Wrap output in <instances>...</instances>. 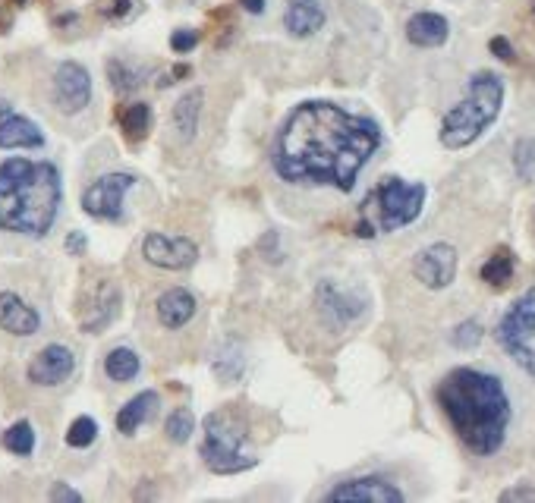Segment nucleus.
Instances as JSON below:
<instances>
[{"mask_svg":"<svg viewBox=\"0 0 535 503\" xmlns=\"http://www.w3.org/2000/svg\"><path fill=\"white\" fill-rule=\"evenodd\" d=\"M202 104H205V92L202 89H189L177 104H174V114H170V123L180 133L183 142H189L196 136L199 129V117H202Z\"/></svg>","mask_w":535,"mask_h":503,"instance_id":"nucleus-22","label":"nucleus"},{"mask_svg":"<svg viewBox=\"0 0 535 503\" xmlns=\"http://www.w3.org/2000/svg\"><path fill=\"white\" fill-rule=\"evenodd\" d=\"M10 26H13V13L7 7H0V32H10Z\"/></svg>","mask_w":535,"mask_h":503,"instance_id":"nucleus-40","label":"nucleus"},{"mask_svg":"<svg viewBox=\"0 0 535 503\" xmlns=\"http://www.w3.org/2000/svg\"><path fill=\"white\" fill-rule=\"evenodd\" d=\"M4 447H7L13 456H29V453L35 450V428H32V422L19 419L16 425H10V428L4 431Z\"/></svg>","mask_w":535,"mask_h":503,"instance_id":"nucleus-26","label":"nucleus"},{"mask_svg":"<svg viewBox=\"0 0 535 503\" xmlns=\"http://www.w3.org/2000/svg\"><path fill=\"white\" fill-rule=\"evenodd\" d=\"M501 107H504V79L491 70L473 73L466 98L454 104L441 120V145L451 151L469 148L498 120Z\"/></svg>","mask_w":535,"mask_h":503,"instance_id":"nucleus-4","label":"nucleus"},{"mask_svg":"<svg viewBox=\"0 0 535 503\" xmlns=\"http://www.w3.org/2000/svg\"><path fill=\"white\" fill-rule=\"evenodd\" d=\"M328 503H403V491L394 488L388 478L366 475V478H353V481H340L334 491L325 497Z\"/></svg>","mask_w":535,"mask_h":503,"instance_id":"nucleus-15","label":"nucleus"},{"mask_svg":"<svg viewBox=\"0 0 535 503\" xmlns=\"http://www.w3.org/2000/svg\"><path fill=\"white\" fill-rule=\"evenodd\" d=\"M325 7H321V0H287V10H284V26L290 35L296 38H309L315 32L325 29Z\"/></svg>","mask_w":535,"mask_h":503,"instance_id":"nucleus-17","label":"nucleus"},{"mask_svg":"<svg viewBox=\"0 0 535 503\" xmlns=\"http://www.w3.org/2000/svg\"><path fill=\"white\" fill-rule=\"evenodd\" d=\"M142 255L148 265H155L161 271H186L199 261V246L186 236L148 233L142 239Z\"/></svg>","mask_w":535,"mask_h":503,"instance_id":"nucleus-11","label":"nucleus"},{"mask_svg":"<svg viewBox=\"0 0 535 503\" xmlns=\"http://www.w3.org/2000/svg\"><path fill=\"white\" fill-rule=\"evenodd\" d=\"M498 500H501V503H523V500H532V503H535V488L523 481V485H513V488L501 491Z\"/></svg>","mask_w":535,"mask_h":503,"instance_id":"nucleus-35","label":"nucleus"},{"mask_svg":"<svg viewBox=\"0 0 535 503\" xmlns=\"http://www.w3.org/2000/svg\"><path fill=\"white\" fill-rule=\"evenodd\" d=\"M196 45H199L196 29H177L174 35H170V48H174V54H189Z\"/></svg>","mask_w":535,"mask_h":503,"instance_id":"nucleus-34","label":"nucleus"},{"mask_svg":"<svg viewBox=\"0 0 535 503\" xmlns=\"http://www.w3.org/2000/svg\"><path fill=\"white\" fill-rule=\"evenodd\" d=\"M54 503H79L82 500V494L79 491H73L70 485H63V481H57V485L51 488V494H48Z\"/></svg>","mask_w":535,"mask_h":503,"instance_id":"nucleus-37","label":"nucleus"},{"mask_svg":"<svg viewBox=\"0 0 535 503\" xmlns=\"http://www.w3.org/2000/svg\"><path fill=\"white\" fill-rule=\"evenodd\" d=\"M45 145V136H41V129L29 120V117H19V114H4L0 117V148H41Z\"/></svg>","mask_w":535,"mask_h":503,"instance_id":"nucleus-20","label":"nucleus"},{"mask_svg":"<svg viewBox=\"0 0 535 503\" xmlns=\"http://www.w3.org/2000/svg\"><path fill=\"white\" fill-rule=\"evenodd\" d=\"M95 437H98V422L89 419V415H79V419H73V425L67 428V444H70L73 450L92 447Z\"/></svg>","mask_w":535,"mask_h":503,"instance_id":"nucleus-29","label":"nucleus"},{"mask_svg":"<svg viewBox=\"0 0 535 503\" xmlns=\"http://www.w3.org/2000/svg\"><path fill=\"white\" fill-rule=\"evenodd\" d=\"M243 368H246V356L240 353V349H237V353H230V349L224 346L218 353V359H214V375L224 378V381H240Z\"/></svg>","mask_w":535,"mask_h":503,"instance_id":"nucleus-31","label":"nucleus"},{"mask_svg":"<svg viewBox=\"0 0 535 503\" xmlns=\"http://www.w3.org/2000/svg\"><path fill=\"white\" fill-rule=\"evenodd\" d=\"M192 431H196V415H192L189 409H174L167 415L164 434H167L170 444H186L192 437Z\"/></svg>","mask_w":535,"mask_h":503,"instance_id":"nucleus-28","label":"nucleus"},{"mask_svg":"<svg viewBox=\"0 0 535 503\" xmlns=\"http://www.w3.org/2000/svg\"><path fill=\"white\" fill-rule=\"evenodd\" d=\"M378 145L381 129L372 117L350 114L334 101H306L287 117L271 161L287 183L350 192Z\"/></svg>","mask_w":535,"mask_h":503,"instance_id":"nucleus-1","label":"nucleus"},{"mask_svg":"<svg viewBox=\"0 0 535 503\" xmlns=\"http://www.w3.org/2000/svg\"><path fill=\"white\" fill-rule=\"evenodd\" d=\"M513 271H517V255H513L507 246H498L495 252L488 255V261L482 265V280L488 283L491 290H504L507 283L513 280Z\"/></svg>","mask_w":535,"mask_h":503,"instance_id":"nucleus-23","label":"nucleus"},{"mask_svg":"<svg viewBox=\"0 0 535 503\" xmlns=\"http://www.w3.org/2000/svg\"><path fill=\"white\" fill-rule=\"evenodd\" d=\"M435 400L469 453L495 456L504 447L513 406L498 375L469 365L454 368L438 381Z\"/></svg>","mask_w":535,"mask_h":503,"instance_id":"nucleus-2","label":"nucleus"},{"mask_svg":"<svg viewBox=\"0 0 535 503\" xmlns=\"http://www.w3.org/2000/svg\"><path fill=\"white\" fill-rule=\"evenodd\" d=\"M139 356L133 353L130 346H117V349H111L107 353V359H104V375L111 378V381H117V384H126V381H133L136 375H139Z\"/></svg>","mask_w":535,"mask_h":503,"instance_id":"nucleus-25","label":"nucleus"},{"mask_svg":"<svg viewBox=\"0 0 535 503\" xmlns=\"http://www.w3.org/2000/svg\"><path fill=\"white\" fill-rule=\"evenodd\" d=\"M0 327L13 337H32L41 327V315L16 293H0Z\"/></svg>","mask_w":535,"mask_h":503,"instance_id":"nucleus-16","label":"nucleus"},{"mask_svg":"<svg viewBox=\"0 0 535 503\" xmlns=\"http://www.w3.org/2000/svg\"><path fill=\"white\" fill-rule=\"evenodd\" d=\"M136 186L133 173H104L89 189L82 192V211L95 221L120 224L123 221V199Z\"/></svg>","mask_w":535,"mask_h":503,"instance_id":"nucleus-10","label":"nucleus"},{"mask_svg":"<svg viewBox=\"0 0 535 503\" xmlns=\"http://www.w3.org/2000/svg\"><path fill=\"white\" fill-rule=\"evenodd\" d=\"M155 412H158V393L155 390H142L117 412V431L123 437H133L139 431V425L152 419Z\"/></svg>","mask_w":535,"mask_h":503,"instance_id":"nucleus-21","label":"nucleus"},{"mask_svg":"<svg viewBox=\"0 0 535 503\" xmlns=\"http://www.w3.org/2000/svg\"><path fill=\"white\" fill-rule=\"evenodd\" d=\"M488 51L495 54L498 60H504V63H513V60H517V51H513V45H510V41H507L504 35H495V38H491V41H488Z\"/></svg>","mask_w":535,"mask_h":503,"instance_id":"nucleus-36","label":"nucleus"},{"mask_svg":"<svg viewBox=\"0 0 535 503\" xmlns=\"http://www.w3.org/2000/svg\"><path fill=\"white\" fill-rule=\"evenodd\" d=\"M107 79H111L117 95H133L145 76L139 70H133V67H126L123 60H111V63H107Z\"/></svg>","mask_w":535,"mask_h":503,"instance_id":"nucleus-27","label":"nucleus"},{"mask_svg":"<svg viewBox=\"0 0 535 503\" xmlns=\"http://www.w3.org/2000/svg\"><path fill=\"white\" fill-rule=\"evenodd\" d=\"M240 7L249 10L252 16H259V13H265V0H240Z\"/></svg>","mask_w":535,"mask_h":503,"instance_id":"nucleus-39","label":"nucleus"},{"mask_svg":"<svg viewBox=\"0 0 535 503\" xmlns=\"http://www.w3.org/2000/svg\"><path fill=\"white\" fill-rule=\"evenodd\" d=\"M447 35H451V23L441 16V13H416L410 16V23H406V38H410V45L416 48H441Z\"/></svg>","mask_w":535,"mask_h":503,"instance_id":"nucleus-19","label":"nucleus"},{"mask_svg":"<svg viewBox=\"0 0 535 503\" xmlns=\"http://www.w3.org/2000/svg\"><path fill=\"white\" fill-rule=\"evenodd\" d=\"M120 305H123V293L114 280L101 277V280L85 283L79 293V305H76L82 334H101L104 327H111L120 315Z\"/></svg>","mask_w":535,"mask_h":503,"instance_id":"nucleus-9","label":"nucleus"},{"mask_svg":"<svg viewBox=\"0 0 535 503\" xmlns=\"http://www.w3.org/2000/svg\"><path fill=\"white\" fill-rule=\"evenodd\" d=\"M513 170L526 183L535 180V139H520L513 145Z\"/></svg>","mask_w":535,"mask_h":503,"instance_id":"nucleus-30","label":"nucleus"},{"mask_svg":"<svg viewBox=\"0 0 535 503\" xmlns=\"http://www.w3.org/2000/svg\"><path fill=\"white\" fill-rule=\"evenodd\" d=\"M413 274L428 290H447L457 280V249L451 243L425 246L413 261Z\"/></svg>","mask_w":535,"mask_h":503,"instance_id":"nucleus-13","label":"nucleus"},{"mask_svg":"<svg viewBox=\"0 0 535 503\" xmlns=\"http://www.w3.org/2000/svg\"><path fill=\"white\" fill-rule=\"evenodd\" d=\"M425 183H406L400 177H384L359 208L356 236L372 239L378 233H394L410 227L425 208Z\"/></svg>","mask_w":535,"mask_h":503,"instance_id":"nucleus-5","label":"nucleus"},{"mask_svg":"<svg viewBox=\"0 0 535 503\" xmlns=\"http://www.w3.org/2000/svg\"><path fill=\"white\" fill-rule=\"evenodd\" d=\"M76 371V356L73 349L63 343H48L45 349H38L35 359L26 368V378L38 387H57Z\"/></svg>","mask_w":535,"mask_h":503,"instance_id":"nucleus-14","label":"nucleus"},{"mask_svg":"<svg viewBox=\"0 0 535 503\" xmlns=\"http://www.w3.org/2000/svg\"><path fill=\"white\" fill-rule=\"evenodd\" d=\"M117 120H120V129H123V136L130 139V142H142L148 133H152V107H148L145 101H136V104H126L117 111Z\"/></svg>","mask_w":535,"mask_h":503,"instance_id":"nucleus-24","label":"nucleus"},{"mask_svg":"<svg viewBox=\"0 0 535 503\" xmlns=\"http://www.w3.org/2000/svg\"><path fill=\"white\" fill-rule=\"evenodd\" d=\"M63 246H67V252H70V255H85V249H89V239H85V233H82V230H73V233L67 236V243H63Z\"/></svg>","mask_w":535,"mask_h":503,"instance_id":"nucleus-38","label":"nucleus"},{"mask_svg":"<svg viewBox=\"0 0 535 503\" xmlns=\"http://www.w3.org/2000/svg\"><path fill=\"white\" fill-rule=\"evenodd\" d=\"M60 173L48 161L10 158L0 164V230L45 236L60 211Z\"/></svg>","mask_w":535,"mask_h":503,"instance_id":"nucleus-3","label":"nucleus"},{"mask_svg":"<svg viewBox=\"0 0 535 503\" xmlns=\"http://www.w3.org/2000/svg\"><path fill=\"white\" fill-rule=\"evenodd\" d=\"M92 101V76L76 60L60 63L54 73V104L60 114H79Z\"/></svg>","mask_w":535,"mask_h":503,"instance_id":"nucleus-12","label":"nucleus"},{"mask_svg":"<svg viewBox=\"0 0 535 503\" xmlns=\"http://www.w3.org/2000/svg\"><path fill=\"white\" fill-rule=\"evenodd\" d=\"M315 309L321 324L328 327V331L340 334L347 331L350 324H356L369 309V299L362 296L359 290H347L340 287L337 280H321L318 290H315Z\"/></svg>","mask_w":535,"mask_h":503,"instance_id":"nucleus-8","label":"nucleus"},{"mask_svg":"<svg viewBox=\"0 0 535 503\" xmlns=\"http://www.w3.org/2000/svg\"><path fill=\"white\" fill-rule=\"evenodd\" d=\"M495 337H498L504 353L517 362L529 378H535V349L529 346V340L535 337V287L526 290L501 315Z\"/></svg>","mask_w":535,"mask_h":503,"instance_id":"nucleus-7","label":"nucleus"},{"mask_svg":"<svg viewBox=\"0 0 535 503\" xmlns=\"http://www.w3.org/2000/svg\"><path fill=\"white\" fill-rule=\"evenodd\" d=\"M155 309H158L161 327H167V331H180V327H186L192 321V315H196L199 305H196V296H192L189 290L174 287V290L161 293Z\"/></svg>","mask_w":535,"mask_h":503,"instance_id":"nucleus-18","label":"nucleus"},{"mask_svg":"<svg viewBox=\"0 0 535 503\" xmlns=\"http://www.w3.org/2000/svg\"><path fill=\"white\" fill-rule=\"evenodd\" d=\"M98 10L104 19H111V23H123V19L133 13V0H104Z\"/></svg>","mask_w":535,"mask_h":503,"instance_id":"nucleus-33","label":"nucleus"},{"mask_svg":"<svg viewBox=\"0 0 535 503\" xmlns=\"http://www.w3.org/2000/svg\"><path fill=\"white\" fill-rule=\"evenodd\" d=\"M485 331H482V324L476 318H469V321H460L454 331H451V346L457 349H476L482 343Z\"/></svg>","mask_w":535,"mask_h":503,"instance_id":"nucleus-32","label":"nucleus"},{"mask_svg":"<svg viewBox=\"0 0 535 503\" xmlns=\"http://www.w3.org/2000/svg\"><path fill=\"white\" fill-rule=\"evenodd\" d=\"M249 437V425L237 409H218L208 412L202 422V463L214 475H240L259 466V456L243 450Z\"/></svg>","mask_w":535,"mask_h":503,"instance_id":"nucleus-6","label":"nucleus"}]
</instances>
